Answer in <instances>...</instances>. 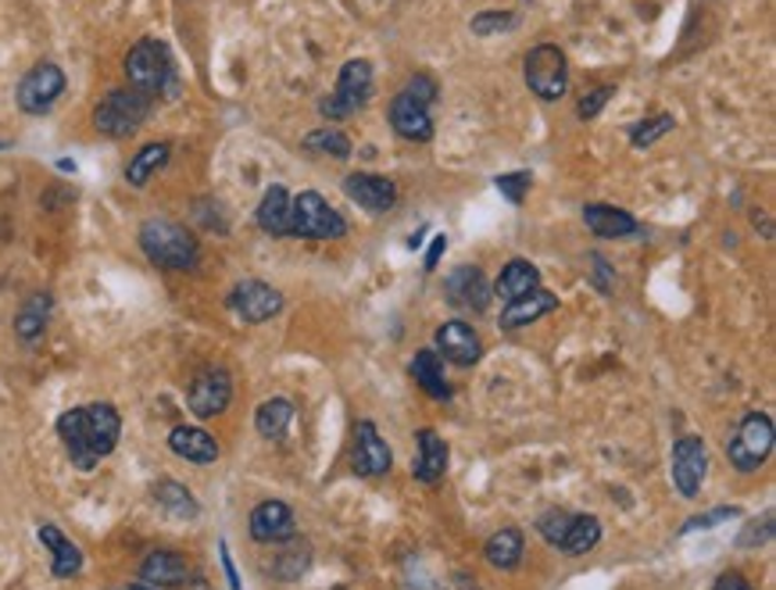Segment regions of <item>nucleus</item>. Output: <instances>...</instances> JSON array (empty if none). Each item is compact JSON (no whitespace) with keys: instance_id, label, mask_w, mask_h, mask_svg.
I'll use <instances>...</instances> for the list:
<instances>
[{"instance_id":"37998d69","label":"nucleus","mask_w":776,"mask_h":590,"mask_svg":"<svg viewBox=\"0 0 776 590\" xmlns=\"http://www.w3.org/2000/svg\"><path fill=\"white\" fill-rule=\"evenodd\" d=\"M129 590H158V587H151V583H133Z\"/></svg>"},{"instance_id":"a19ab883","label":"nucleus","mask_w":776,"mask_h":590,"mask_svg":"<svg viewBox=\"0 0 776 590\" xmlns=\"http://www.w3.org/2000/svg\"><path fill=\"white\" fill-rule=\"evenodd\" d=\"M716 590H755L752 583H748V576L744 573H723L719 580H716Z\"/></svg>"},{"instance_id":"2f4dec72","label":"nucleus","mask_w":776,"mask_h":590,"mask_svg":"<svg viewBox=\"0 0 776 590\" xmlns=\"http://www.w3.org/2000/svg\"><path fill=\"white\" fill-rule=\"evenodd\" d=\"M168 150H172L168 144H147V147H140V150L133 154V161L126 165V179H129L133 186H147V179L168 165Z\"/></svg>"},{"instance_id":"c9c22d12","label":"nucleus","mask_w":776,"mask_h":590,"mask_svg":"<svg viewBox=\"0 0 776 590\" xmlns=\"http://www.w3.org/2000/svg\"><path fill=\"white\" fill-rule=\"evenodd\" d=\"M569 522H573V516H569V511L551 508V511H545V516L537 519V533L545 537L551 547H559L562 537H565V530H569Z\"/></svg>"},{"instance_id":"20e7f679","label":"nucleus","mask_w":776,"mask_h":590,"mask_svg":"<svg viewBox=\"0 0 776 590\" xmlns=\"http://www.w3.org/2000/svg\"><path fill=\"white\" fill-rule=\"evenodd\" d=\"M437 100V83L430 75H416L391 105V125L397 136L411 140V144H426L433 140V119H430V105Z\"/></svg>"},{"instance_id":"7c9ffc66","label":"nucleus","mask_w":776,"mask_h":590,"mask_svg":"<svg viewBox=\"0 0 776 590\" xmlns=\"http://www.w3.org/2000/svg\"><path fill=\"white\" fill-rule=\"evenodd\" d=\"M290 422H294V405L287 397H273V401H265L254 412V426L265 441H279L283 433L290 430Z\"/></svg>"},{"instance_id":"473e14b6","label":"nucleus","mask_w":776,"mask_h":590,"mask_svg":"<svg viewBox=\"0 0 776 590\" xmlns=\"http://www.w3.org/2000/svg\"><path fill=\"white\" fill-rule=\"evenodd\" d=\"M154 502H158L168 516H176V519H193L201 511L198 502H193V494L176 480H162L158 486H154Z\"/></svg>"},{"instance_id":"1a4fd4ad","label":"nucleus","mask_w":776,"mask_h":590,"mask_svg":"<svg viewBox=\"0 0 776 590\" xmlns=\"http://www.w3.org/2000/svg\"><path fill=\"white\" fill-rule=\"evenodd\" d=\"M526 86L540 100H559L569 89V61L554 44H537L526 55Z\"/></svg>"},{"instance_id":"f704fd0d","label":"nucleus","mask_w":776,"mask_h":590,"mask_svg":"<svg viewBox=\"0 0 776 590\" xmlns=\"http://www.w3.org/2000/svg\"><path fill=\"white\" fill-rule=\"evenodd\" d=\"M672 125H677L672 115H655V119H648V122L630 125V144L633 147H652L655 140H662L666 133H672Z\"/></svg>"},{"instance_id":"423d86ee","label":"nucleus","mask_w":776,"mask_h":590,"mask_svg":"<svg viewBox=\"0 0 776 590\" xmlns=\"http://www.w3.org/2000/svg\"><path fill=\"white\" fill-rule=\"evenodd\" d=\"M344 233H347V222L341 219V212L330 208L322 194H315V190H305V194L290 197V237H301V240H341Z\"/></svg>"},{"instance_id":"ea45409f","label":"nucleus","mask_w":776,"mask_h":590,"mask_svg":"<svg viewBox=\"0 0 776 590\" xmlns=\"http://www.w3.org/2000/svg\"><path fill=\"white\" fill-rule=\"evenodd\" d=\"M616 94L612 86H598V89H590V94L580 100V108H576V115L580 119H594V115H598L605 105H609V97Z\"/></svg>"},{"instance_id":"bb28decb","label":"nucleus","mask_w":776,"mask_h":590,"mask_svg":"<svg viewBox=\"0 0 776 590\" xmlns=\"http://www.w3.org/2000/svg\"><path fill=\"white\" fill-rule=\"evenodd\" d=\"M258 226L268 237H290V194L283 186H273L258 204Z\"/></svg>"},{"instance_id":"a211bd4d","label":"nucleus","mask_w":776,"mask_h":590,"mask_svg":"<svg viewBox=\"0 0 776 590\" xmlns=\"http://www.w3.org/2000/svg\"><path fill=\"white\" fill-rule=\"evenodd\" d=\"M447 301L455 308H465V312H483L490 304V287H487V276L480 273L476 265H462L455 273L447 276Z\"/></svg>"},{"instance_id":"39448f33","label":"nucleus","mask_w":776,"mask_h":590,"mask_svg":"<svg viewBox=\"0 0 776 590\" xmlns=\"http://www.w3.org/2000/svg\"><path fill=\"white\" fill-rule=\"evenodd\" d=\"M151 100L147 94H140V89L126 86V89H111V94L100 100L97 111H94V125L97 133H105L111 140H122V136H133L144 119L151 115Z\"/></svg>"},{"instance_id":"a878e982","label":"nucleus","mask_w":776,"mask_h":590,"mask_svg":"<svg viewBox=\"0 0 776 590\" xmlns=\"http://www.w3.org/2000/svg\"><path fill=\"white\" fill-rule=\"evenodd\" d=\"M411 380L419 383V387L437 397V401H447L451 397V387H447V380H444V365H441V354L430 351V348H422L416 358H411Z\"/></svg>"},{"instance_id":"79ce46f5","label":"nucleus","mask_w":776,"mask_h":590,"mask_svg":"<svg viewBox=\"0 0 776 590\" xmlns=\"http://www.w3.org/2000/svg\"><path fill=\"white\" fill-rule=\"evenodd\" d=\"M447 251V237L444 233H437L433 237V248H430V254H426V268H437V262H441V254Z\"/></svg>"},{"instance_id":"f3484780","label":"nucleus","mask_w":776,"mask_h":590,"mask_svg":"<svg viewBox=\"0 0 776 590\" xmlns=\"http://www.w3.org/2000/svg\"><path fill=\"white\" fill-rule=\"evenodd\" d=\"M344 194L351 197L358 208H366L372 215H383L394 208L397 201V186L386 176H372V172H355L344 179Z\"/></svg>"},{"instance_id":"c85d7f7f","label":"nucleus","mask_w":776,"mask_h":590,"mask_svg":"<svg viewBox=\"0 0 776 590\" xmlns=\"http://www.w3.org/2000/svg\"><path fill=\"white\" fill-rule=\"evenodd\" d=\"M598 541H601V519L598 516H573L559 551L569 558H580V555H587V551L598 547Z\"/></svg>"},{"instance_id":"4c0bfd02","label":"nucleus","mask_w":776,"mask_h":590,"mask_svg":"<svg viewBox=\"0 0 776 590\" xmlns=\"http://www.w3.org/2000/svg\"><path fill=\"white\" fill-rule=\"evenodd\" d=\"M512 25H515V15H509V11H480V15L473 19V33L494 36L501 29H512Z\"/></svg>"},{"instance_id":"58836bf2","label":"nucleus","mask_w":776,"mask_h":590,"mask_svg":"<svg viewBox=\"0 0 776 590\" xmlns=\"http://www.w3.org/2000/svg\"><path fill=\"white\" fill-rule=\"evenodd\" d=\"M529 183H534V179H529V172H509V176H498V179H494L498 194L509 197L512 204H523Z\"/></svg>"},{"instance_id":"f257e3e1","label":"nucleus","mask_w":776,"mask_h":590,"mask_svg":"<svg viewBox=\"0 0 776 590\" xmlns=\"http://www.w3.org/2000/svg\"><path fill=\"white\" fill-rule=\"evenodd\" d=\"M58 437L69 451L72 466L80 472H94L100 458H108L122 437V416L115 412V405L97 401L83 408H69L58 419Z\"/></svg>"},{"instance_id":"72a5a7b5","label":"nucleus","mask_w":776,"mask_h":590,"mask_svg":"<svg viewBox=\"0 0 776 590\" xmlns=\"http://www.w3.org/2000/svg\"><path fill=\"white\" fill-rule=\"evenodd\" d=\"M301 147L308 154H333V158H351V140H347L341 130H333V125H322V130L315 133H308L301 140Z\"/></svg>"},{"instance_id":"f03ea898","label":"nucleus","mask_w":776,"mask_h":590,"mask_svg":"<svg viewBox=\"0 0 776 590\" xmlns=\"http://www.w3.org/2000/svg\"><path fill=\"white\" fill-rule=\"evenodd\" d=\"M126 80H129V86L147 97H176L179 80H176L172 50H168L162 40H154V36L140 40L126 55Z\"/></svg>"},{"instance_id":"b1692460","label":"nucleus","mask_w":776,"mask_h":590,"mask_svg":"<svg viewBox=\"0 0 776 590\" xmlns=\"http://www.w3.org/2000/svg\"><path fill=\"white\" fill-rule=\"evenodd\" d=\"M554 308H559V298L537 287L534 293H526V298L509 301L501 308V329H523L529 323H537V318H545L548 312H554Z\"/></svg>"},{"instance_id":"6ab92c4d","label":"nucleus","mask_w":776,"mask_h":590,"mask_svg":"<svg viewBox=\"0 0 776 590\" xmlns=\"http://www.w3.org/2000/svg\"><path fill=\"white\" fill-rule=\"evenodd\" d=\"M140 583H151L158 590L187 587L190 583V562L179 551H151L140 566Z\"/></svg>"},{"instance_id":"aec40b11","label":"nucleus","mask_w":776,"mask_h":590,"mask_svg":"<svg viewBox=\"0 0 776 590\" xmlns=\"http://www.w3.org/2000/svg\"><path fill=\"white\" fill-rule=\"evenodd\" d=\"M416 441H419V455H416V466H411V477H416L419 483H426V486L441 483L444 472H447V458H451L447 444L441 441V433L437 430H419Z\"/></svg>"},{"instance_id":"5701e85b","label":"nucleus","mask_w":776,"mask_h":590,"mask_svg":"<svg viewBox=\"0 0 776 590\" xmlns=\"http://www.w3.org/2000/svg\"><path fill=\"white\" fill-rule=\"evenodd\" d=\"M168 447H172V455L193 461V466H212L218 458V444L208 430L201 426H176L168 433Z\"/></svg>"},{"instance_id":"9d476101","label":"nucleus","mask_w":776,"mask_h":590,"mask_svg":"<svg viewBox=\"0 0 776 590\" xmlns=\"http://www.w3.org/2000/svg\"><path fill=\"white\" fill-rule=\"evenodd\" d=\"M64 94V72L58 65H50V61H44V65H36L22 75V83L15 89V97H19V108L25 115H44L58 105V97Z\"/></svg>"},{"instance_id":"9b49d317","label":"nucleus","mask_w":776,"mask_h":590,"mask_svg":"<svg viewBox=\"0 0 776 590\" xmlns=\"http://www.w3.org/2000/svg\"><path fill=\"white\" fill-rule=\"evenodd\" d=\"M229 401H232V380H229V372L218 369V365L198 372L193 383H190V390H187V405L198 419L223 416L229 408Z\"/></svg>"},{"instance_id":"4be33fe9","label":"nucleus","mask_w":776,"mask_h":590,"mask_svg":"<svg viewBox=\"0 0 776 590\" xmlns=\"http://www.w3.org/2000/svg\"><path fill=\"white\" fill-rule=\"evenodd\" d=\"M584 222L594 237H605V240H619V237H633L641 233V222L633 219L630 212L623 208H612V204H587L584 208Z\"/></svg>"},{"instance_id":"c756f323","label":"nucleus","mask_w":776,"mask_h":590,"mask_svg":"<svg viewBox=\"0 0 776 590\" xmlns=\"http://www.w3.org/2000/svg\"><path fill=\"white\" fill-rule=\"evenodd\" d=\"M47 315H50V293H36V298L25 301V304L19 308V315H15L19 340H22V344L40 340L44 329H47Z\"/></svg>"},{"instance_id":"f8f14e48","label":"nucleus","mask_w":776,"mask_h":590,"mask_svg":"<svg viewBox=\"0 0 776 590\" xmlns=\"http://www.w3.org/2000/svg\"><path fill=\"white\" fill-rule=\"evenodd\" d=\"M229 308L243 318V323L258 326V323H268V318L283 312V293L276 287L262 284V279H243V284L232 287Z\"/></svg>"},{"instance_id":"0eeeda50","label":"nucleus","mask_w":776,"mask_h":590,"mask_svg":"<svg viewBox=\"0 0 776 590\" xmlns=\"http://www.w3.org/2000/svg\"><path fill=\"white\" fill-rule=\"evenodd\" d=\"M773 455V419L766 412H748L737 422L727 444V458L737 472H755Z\"/></svg>"},{"instance_id":"cd10ccee","label":"nucleus","mask_w":776,"mask_h":590,"mask_svg":"<svg viewBox=\"0 0 776 590\" xmlns=\"http://www.w3.org/2000/svg\"><path fill=\"white\" fill-rule=\"evenodd\" d=\"M523 551H526V541H523V533L515 530V526H504V530H498L483 544V555L494 569H515L523 562Z\"/></svg>"},{"instance_id":"6e6552de","label":"nucleus","mask_w":776,"mask_h":590,"mask_svg":"<svg viewBox=\"0 0 776 590\" xmlns=\"http://www.w3.org/2000/svg\"><path fill=\"white\" fill-rule=\"evenodd\" d=\"M369 94H372V65L366 58H355L341 69V80H336L333 94L319 105V111L326 115L330 122H341L366 105Z\"/></svg>"},{"instance_id":"4468645a","label":"nucleus","mask_w":776,"mask_h":590,"mask_svg":"<svg viewBox=\"0 0 776 590\" xmlns=\"http://www.w3.org/2000/svg\"><path fill=\"white\" fill-rule=\"evenodd\" d=\"M351 466H355L358 477H386V472H391L394 455H391V447H386V441L380 437L377 422L361 419L358 426H355V451H351Z\"/></svg>"},{"instance_id":"412c9836","label":"nucleus","mask_w":776,"mask_h":590,"mask_svg":"<svg viewBox=\"0 0 776 590\" xmlns=\"http://www.w3.org/2000/svg\"><path fill=\"white\" fill-rule=\"evenodd\" d=\"M36 537H40V544L50 551V573H55L58 580H72V576L83 569V551L75 547L69 537L58 530V526L44 522Z\"/></svg>"},{"instance_id":"dca6fc26","label":"nucleus","mask_w":776,"mask_h":590,"mask_svg":"<svg viewBox=\"0 0 776 590\" xmlns=\"http://www.w3.org/2000/svg\"><path fill=\"white\" fill-rule=\"evenodd\" d=\"M437 354H444L447 362H455L462 369H469L480 362L483 354V344L476 337V329L462 318H451L441 329H437Z\"/></svg>"},{"instance_id":"ddd939ff","label":"nucleus","mask_w":776,"mask_h":590,"mask_svg":"<svg viewBox=\"0 0 776 590\" xmlns=\"http://www.w3.org/2000/svg\"><path fill=\"white\" fill-rule=\"evenodd\" d=\"M672 483L683 497H697L708 472V451L702 437H680L672 447Z\"/></svg>"},{"instance_id":"7ed1b4c3","label":"nucleus","mask_w":776,"mask_h":590,"mask_svg":"<svg viewBox=\"0 0 776 590\" xmlns=\"http://www.w3.org/2000/svg\"><path fill=\"white\" fill-rule=\"evenodd\" d=\"M140 248L154 265L168 268V273H190L201 258V248L190 229L168 219H147L140 226Z\"/></svg>"},{"instance_id":"e433bc0d","label":"nucleus","mask_w":776,"mask_h":590,"mask_svg":"<svg viewBox=\"0 0 776 590\" xmlns=\"http://www.w3.org/2000/svg\"><path fill=\"white\" fill-rule=\"evenodd\" d=\"M730 519H741V508L737 505H719L713 511H705V516H694L683 522V530L680 533H694V530H716L719 522H730Z\"/></svg>"},{"instance_id":"2eb2a0df","label":"nucleus","mask_w":776,"mask_h":590,"mask_svg":"<svg viewBox=\"0 0 776 590\" xmlns=\"http://www.w3.org/2000/svg\"><path fill=\"white\" fill-rule=\"evenodd\" d=\"M248 530H251V537L258 544H287L297 537V522H294L290 505L262 502V505H254L251 519H248Z\"/></svg>"},{"instance_id":"393cba45","label":"nucleus","mask_w":776,"mask_h":590,"mask_svg":"<svg viewBox=\"0 0 776 590\" xmlns=\"http://www.w3.org/2000/svg\"><path fill=\"white\" fill-rule=\"evenodd\" d=\"M540 287V273L534 262L526 258H512L509 265L501 268V279H498V298L509 304V301H520L526 293H534Z\"/></svg>"}]
</instances>
